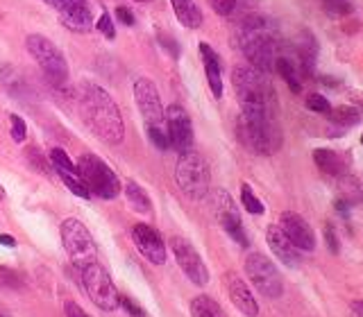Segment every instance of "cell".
<instances>
[{
  "instance_id": "1",
  "label": "cell",
  "mask_w": 363,
  "mask_h": 317,
  "mask_svg": "<svg viewBox=\"0 0 363 317\" xmlns=\"http://www.w3.org/2000/svg\"><path fill=\"white\" fill-rule=\"evenodd\" d=\"M77 102H79V116H82L84 125L100 141H105L109 145L123 143L125 125H123L121 109L105 88L94 82H84L79 86Z\"/></svg>"
},
{
  "instance_id": "2",
  "label": "cell",
  "mask_w": 363,
  "mask_h": 317,
  "mask_svg": "<svg viewBox=\"0 0 363 317\" xmlns=\"http://www.w3.org/2000/svg\"><path fill=\"white\" fill-rule=\"evenodd\" d=\"M236 43L252 68H257L261 73L275 71V62L281 43L275 23L270 18L261 14L245 16L236 28Z\"/></svg>"
},
{
  "instance_id": "3",
  "label": "cell",
  "mask_w": 363,
  "mask_h": 317,
  "mask_svg": "<svg viewBox=\"0 0 363 317\" xmlns=\"http://www.w3.org/2000/svg\"><path fill=\"white\" fill-rule=\"evenodd\" d=\"M232 84L243 116L277 118V93L270 86L266 73L257 71L250 64L236 66L232 73Z\"/></svg>"
},
{
  "instance_id": "4",
  "label": "cell",
  "mask_w": 363,
  "mask_h": 317,
  "mask_svg": "<svg viewBox=\"0 0 363 317\" xmlns=\"http://www.w3.org/2000/svg\"><path fill=\"white\" fill-rule=\"evenodd\" d=\"M236 136L252 154L272 156L281 147V129L277 118L270 116H238Z\"/></svg>"
},
{
  "instance_id": "5",
  "label": "cell",
  "mask_w": 363,
  "mask_h": 317,
  "mask_svg": "<svg viewBox=\"0 0 363 317\" xmlns=\"http://www.w3.org/2000/svg\"><path fill=\"white\" fill-rule=\"evenodd\" d=\"M175 184L191 200L207 197L211 188V170L207 158L196 150L182 152L175 166Z\"/></svg>"
},
{
  "instance_id": "6",
  "label": "cell",
  "mask_w": 363,
  "mask_h": 317,
  "mask_svg": "<svg viewBox=\"0 0 363 317\" xmlns=\"http://www.w3.org/2000/svg\"><path fill=\"white\" fill-rule=\"evenodd\" d=\"M26 48L32 59L37 62V66L41 68L43 77L48 79L52 86L62 88L68 84V62L64 52L57 48L48 37H43V34H28Z\"/></svg>"
},
{
  "instance_id": "7",
  "label": "cell",
  "mask_w": 363,
  "mask_h": 317,
  "mask_svg": "<svg viewBox=\"0 0 363 317\" xmlns=\"http://www.w3.org/2000/svg\"><path fill=\"white\" fill-rule=\"evenodd\" d=\"M77 173L86 184L91 197L100 200H113L121 195V179L113 170L102 161L98 154H82L77 158Z\"/></svg>"
},
{
  "instance_id": "8",
  "label": "cell",
  "mask_w": 363,
  "mask_h": 317,
  "mask_svg": "<svg viewBox=\"0 0 363 317\" xmlns=\"http://www.w3.org/2000/svg\"><path fill=\"white\" fill-rule=\"evenodd\" d=\"M79 281L82 288L89 294V299L94 301L100 311H116L121 306V294L113 286V281L109 277V272L102 267L98 260H89V263L77 267Z\"/></svg>"
},
{
  "instance_id": "9",
  "label": "cell",
  "mask_w": 363,
  "mask_h": 317,
  "mask_svg": "<svg viewBox=\"0 0 363 317\" xmlns=\"http://www.w3.org/2000/svg\"><path fill=\"white\" fill-rule=\"evenodd\" d=\"M245 275L250 279V283L264 294L268 299H279L284 294V279L279 275L277 265L272 260L261 254V252H250L245 256Z\"/></svg>"
},
{
  "instance_id": "10",
  "label": "cell",
  "mask_w": 363,
  "mask_h": 317,
  "mask_svg": "<svg viewBox=\"0 0 363 317\" xmlns=\"http://www.w3.org/2000/svg\"><path fill=\"white\" fill-rule=\"evenodd\" d=\"M60 234H62V243H64L66 254H68V258H71L75 270L96 258L98 245H96L94 236H91L89 226L84 222H79L77 218H68L62 222Z\"/></svg>"
},
{
  "instance_id": "11",
  "label": "cell",
  "mask_w": 363,
  "mask_h": 317,
  "mask_svg": "<svg viewBox=\"0 0 363 317\" xmlns=\"http://www.w3.org/2000/svg\"><path fill=\"white\" fill-rule=\"evenodd\" d=\"M168 247H170V252H173L179 270L184 272L186 279L193 283V286H200V288L207 286L209 270H207V265H204L202 256L198 254V249L193 247V243L186 241V238H182V236H173L168 241Z\"/></svg>"
},
{
  "instance_id": "12",
  "label": "cell",
  "mask_w": 363,
  "mask_h": 317,
  "mask_svg": "<svg viewBox=\"0 0 363 317\" xmlns=\"http://www.w3.org/2000/svg\"><path fill=\"white\" fill-rule=\"evenodd\" d=\"M134 100L139 105V111L143 116L145 129H155V127H166V118H164V105H162V96L155 86L152 79L139 77L134 82Z\"/></svg>"
},
{
  "instance_id": "13",
  "label": "cell",
  "mask_w": 363,
  "mask_h": 317,
  "mask_svg": "<svg viewBox=\"0 0 363 317\" xmlns=\"http://www.w3.org/2000/svg\"><path fill=\"white\" fill-rule=\"evenodd\" d=\"M213 211H216V218L223 224V229L227 231V236L232 238L236 245L241 247H250L247 241V234H245V226L241 220V213L236 209V202L232 200V195L227 190H216L213 195Z\"/></svg>"
},
{
  "instance_id": "14",
  "label": "cell",
  "mask_w": 363,
  "mask_h": 317,
  "mask_svg": "<svg viewBox=\"0 0 363 317\" xmlns=\"http://www.w3.org/2000/svg\"><path fill=\"white\" fill-rule=\"evenodd\" d=\"M43 3H48L57 11L62 25L75 34L91 32V28L96 25L86 0H43Z\"/></svg>"
},
{
  "instance_id": "15",
  "label": "cell",
  "mask_w": 363,
  "mask_h": 317,
  "mask_svg": "<svg viewBox=\"0 0 363 317\" xmlns=\"http://www.w3.org/2000/svg\"><path fill=\"white\" fill-rule=\"evenodd\" d=\"M164 118H166V132H168V141L170 147L182 152L193 150V141H196V134H193V125L186 109L182 105H168L164 109Z\"/></svg>"
},
{
  "instance_id": "16",
  "label": "cell",
  "mask_w": 363,
  "mask_h": 317,
  "mask_svg": "<svg viewBox=\"0 0 363 317\" xmlns=\"http://www.w3.org/2000/svg\"><path fill=\"white\" fill-rule=\"evenodd\" d=\"M132 241H134L136 249L141 252V256L150 260V263H155V265L166 263V254H168L166 243H164V238L159 236V231L152 229L150 224L136 222L132 226Z\"/></svg>"
},
{
  "instance_id": "17",
  "label": "cell",
  "mask_w": 363,
  "mask_h": 317,
  "mask_svg": "<svg viewBox=\"0 0 363 317\" xmlns=\"http://www.w3.org/2000/svg\"><path fill=\"white\" fill-rule=\"evenodd\" d=\"M279 229L300 252H313L315 249V234L311 229V224L306 222L302 215L293 211H284L279 215Z\"/></svg>"
},
{
  "instance_id": "18",
  "label": "cell",
  "mask_w": 363,
  "mask_h": 317,
  "mask_svg": "<svg viewBox=\"0 0 363 317\" xmlns=\"http://www.w3.org/2000/svg\"><path fill=\"white\" fill-rule=\"evenodd\" d=\"M223 283H225V290L230 294L232 304L238 311H241L245 317H259V304L255 299L252 290H250V286L241 279V275H236V272H225Z\"/></svg>"
},
{
  "instance_id": "19",
  "label": "cell",
  "mask_w": 363,
  "mask_h": 317,
  "mask_svg": "<svg viewBox=\"0 0 363 317\" xmlns=\"http://www.w3.org/2000/svg\"><path fill=\"white\" fill-rule=\"evenodd\" d=\"M266 243L272 249V254L277 256L279 263H284L286 267H298L302 263V252L284 236L279 224H270L266 229Z\"/></svg>"
},
{
  "instance_id": "20",
  "label": "cell",
  "mask_w": 363,
  "mask_h": 317,
  "mask_svg": "<svg viewBox=\"0 0 363 317\" xmlns=\"http://www.w3.org/2000/svg\"><path fill=\"white\" fill-rule=\"evenodd\" d=\"M291 50H293L295 59H298V64H300L302 77H311L313 71H315V62H318V41H315L313 34L302 30L300 37L295 39Z\"/></svg>"
},
{
  "instance_id": "21",
  "label": "cell",
  "mask_w": 363,
  "mask_h": 317,
  "mask_svg": "<svg viewBox=\"0 0 363 317\" xmlns=\"http://www.w3.org/2000/svg\"><path fill=\"white\" fill-rule=\"evenodd\" d=\"M311 156H313V163L318 166V170H320L325 177L338 179L340 175L350 173L347 158L340 152L332 150V147H315Z\"/></svg>"
},
{
  "instance_id": "22",
  "label": "cell",
  "mask_w": 363,
  "mask_h": 317,
  "mask_svg": "<svg viewBox=\"0 0 363 317\" xmlns=\"http://www.w3.org/2000/svg\"><path fill=\"white\" fill-rule=\"evenodd\" d=\"M200 57L204 64V73H207V82L216 100L223 98V62L218 52H216L209 43H200Z\"/></svg>"
},
{
  "instance_id": "23",
  "label": "cell",
  "mask_w": 363,
  "mask_h": 317,
  "mask_svg": "<svg viewBox=\"0 0 363 317\" xmlns=\"http://www.w3.org/2000/svg\"><path fill=\"white\" fill-rule=\"evenodd\" d=\"M170 5H173L177 21L186 30H198L202 25V11L196 5V0H170Z\"/></svg>"
},
{
  "instance_id": "24",
  "label": "cell",
  "mask_w": 363,
  "mask_h": 317,
  "mask_svg": "<svg viewBox=\"0 0 363 317\" xmlns=\"http://www.w3.org/2000/svg\"><path fill=\"white\" fill-rule=\"evenodd\" d=\"M336 190H338V200L347 202L350 207L363 202V184L352 173H345L336 179Z\"/></svg>"
},
{
  "instance_id": "25",
  "label": "cell",
  "mask_w": 363,
  "mask_h": 317,
  "mask_svg": "<svg viewBox=\"0 0 363 317\" xmlns=\"http://www.w3.org/2000/svg\"><path fill=\"white\" fill-rule=\"evenodd\" d=\"M191 317H227L220 304L209 294H198L191 299Z\"/></svg>"
},
{
  "instance_id": "26",
  "label": "cell",
  "mask_w": 363,
  "mask_h": 317,
  "mask_svg": "<svg viewBox=\"0 0 363 317\" xmlns=\"http://www.w3.org/2000/svg\"><path fill=\"white\" fill-rule=\"evenodd\" d=\"M327 120L336 125V127H354V125L361 120V111L354 105H343V107L329 109Z\"/></svg>"
},
{
  "instance_id": "27",
  "label": "cell",
  "mask_w": 363,
  "mask_h": 317,
  "mask_svg": "<svg viewBox=\"0 0 363 317\" xmlns=\"http://www.w3.org/2000/svg\"><path fill=\"white\" fill-rule=\"evenodd\" d=\"M125 197H128V202L132 204L134 211L139 213H152V202L150 197H147V192L136 184V181H128L125 184Z\"/></svg>"
},
{
  "instance_id": "28",
  "label": "cell",
  "mask_w": 363,
  "mask_h": 317,
  "mask_svg": "<svg viewBox=\"0 0 363 317\" xmlns=\"http://www.w3.org/2000/svg\"><path fill=\"white\" fill-rule=\"evenodd\" d=\"M50 163H52V170L57 175L77 173V163H73V158L68 156L66 150H62V147H52V150H50Z\"/></svg>"
},
{
  "instance_id": "29",
  "label": "cell",
  "mask_w": 363,
  "mask_h": 317,
  "mask_svg": "<svg viewBox=\"0 0 363 317\" xmlns=\"http://www.w3.org/2000/svg\"><path fill=\"white\" fill-rule=\"evenodd\" d=\"M23 286H26V279H23L21 272L0 265V290H21Z\"/></svg>"
},
{
  "instance_id": "30",
  "label": "cell",
  "mask_w": 363,
  "mask_h": 317,
  "mask_svg": "<svg viewBox=\"0 0 363 317\" xmlns=\"http://www.w3.org/2000/svg\"><path fill=\"white\" fill-rule=\"evenodd\" d=\"M241 204H243V209L247 213H252V215H264L266 213L264 202L255 195V190L250 188V184H241Z\"/></svg>"
},
{
  "instance_id": "31",
  "label": "cell",
  "mask_w": 363,
  "mask_h": 317,
  "mask_svg": "<svg viewBox=\"0 0 363 317\" xmlns=\"http://www.w3.org/2000/svg\"><path fill=\"white\" fill-rule=\"evenodd\" d=\"M320 3L329 18H345L352 14V9H354L350 0H320Z\"/></svg>"
},
{
  "instance_id": "32",
  "label": "cell",
  "mask_w": 363,
  "mask_h": 317,
  "mask_svg": "<svg viewBox=\"0 0 363 317\" xmlns=\"http://www.w3.org/2000/svg\"><path fill=\"white\" fill-rule=\"evenodd\" d=\"M28 163L30 166H34L39 170V173H45V175H50V168H52V163H50V158H45L37 147H32V150H28Z\"/></svg>"
},
{
  "instance_id": "33",
  "label": "cell",
  "mask_w": 363,
  "mask_h": 317,
  "mask_svg": "<svg viewBox=\"0 0 363 317\" xmlns=\"http://www.w3.org/2000/svg\"><path fill=\"white\" fill-rule=\"evenodd\" d=\"M9 127H11V139H14L16 143H23L28 136V125L26 120H23L21 116H16V113H11L9 116Z\"/></svg>"
},
{
  "instance_id": "34",
  "label": "cell",
  "mask_w": 363,
  "mask_h": 317,
  "mask_svg": "<svg viewBox=\"0 0 363 317\" xmlns=\"http://www.w3.org/2000/svg\"><path fill=\"white\" fill-rule=\"evenodd\" d=\"M306 109L311 111H318V113H327L329 109H332V105H329V100L320 93H309L306 96Z\"/></svg>"
},
{
  "instance_id": "35",
  "label": "cell",
  "mask_w": 363,
  "mask_h": 317,
  "mask_svg": "<svg viewBox=\"0 0 363 317\" xmlns=\"http://www.w3.org/2000/svg\"><path fill=\"white\" fill-rule=\"evenodd\" d=\"M96 30L105 34V37H107L109 41H111L113 37H116V28H113V21H111V16L107 14V11H102L100 18L96 21Z\"/></svg>"
},
{
  "instance_id": "36",
  "label": "cell",
  "mask_w": 363,
  "mask_h": 317,
  "mask_svg": "<svg viewBox=\"0 0 363 317\" xmlns=\"http://www.w3.org/2000/svg\"><path fill=\"white\" fill-rule=\"evenodd\" d=\"M325 243H327V249L332 254H338L340 252V241H338V236H336V229H334V224L332 222H327L325 224Z\"/></svg>"
},
{
  "instance_id": "37",
  "label": "cell",
  "mask_w": 363,
  "mask_h": 317,
  "mask_svg": "<svg viewBox=\"0 0 363 317\" xmlns=\"http://www.w3.org/2000/svg\"><path fill=\"white\" fill-rule=\"evenodd\" d=\"M209 5H211V9L216 11V14L230 16L234 11V7H236V0H209Z\"/></svg>"
},
{
  "instance_id": "38",
  "label": "cell",
  "mask_w": 363,
  "mask_h": 317,
  "mask_svg": "<svg viewBox=\"0 0 363 317\" xmlns=\"http://www.w3.org/2000/svg\"><path fill=\"white\" fill-rule=\"evenodd\" d=\"M121 306L125 311H128V315H132V317H145V311L141 309L139 304H136L134 299H130V297H123L121 294Z\"/></svg>"
},
{
  "instance_id": "39",
  "label": "cell",
  "mask_w": 363,
  "mask_h": 317,
  "mask_svg": "<svg viewBox=\"0 0 363 317\" xmlns=\"http://www.w3.org/2000/svg\"><path fill=\"white\" fill-rule=\"evenodd\" d=\"M159 41H162L164 48H166V50H168V52L173 54L175 59H177V57H179V45L175 43V39H173V37H166L164 32H159Z\"/></svg>"
},
{
  "instance_id": "40",
  "label": "cell",
  "mask_w": 363,
  "mask_h": 317,
  "mask_svg": "<svg viewBox=\"0 0 363 317\" xmlns=\"http://www.w3.org/2000/svg\"><path fill=\"white\" fill-rule=\"evenodd\" d=\"M64 313H66V317H89V315L84 313L82 306H77L75 301H66V304H64Z\"/></svg>"
},
{
  "instance_id": "41",
  "label": "cell",
  "mask_w": 363,
  "mask_h": 317,
  "mask_svg": "<svg viewBox=\"0 0 363 317\" xmlns=\"http://www.w3.org/2000/svg\"><path fill=\"white\" fill-rule=\"evenodd\" d=\"M116 16H118V21L123 23V25H134V14L128 9V7H116Z\"/></svg>"
},
{
  "instance_id": "42",
  "label": "cell",
  "mask_w": 363,
  "mask_h": 317,
  "mask_svg": "<svg viewBox=\"0 0 363 317\" xmlns=\"http://www.w3.org/2000/svg\"><path fill=\"white\" fill-rule=\"evenodd\" d=\"M0 245L5 247H16V238L9 236V234H0Z\"/></svg>"
},
{
  "instance_id": "43",
  "label": "cell",
  "mask_w": 363,
  "mask_h": 317,
  "mask_svg": "<svg viewBox=\"0 0 363 317\" xmlns=\"http://www.w3.org/2000/svg\"><path fill=\"white\" fill-rule=\"evenodd\" d=\"M350 309H352V313H354L357 317H363V301L361 299H354L350 304Z\"/></svg>"
},
{
  "instance_id": "44",
  "label": "cell",
  "mask_w": 363,
  "mask_h": 317,
  "mask_svg": "<svg viewBox=\"0 0 363 317\" xmlns=\"http://www.w3.org/2000/svg\"><path fill=\"white\" fill-rule=\"evenodd\" d=\"M5 195H7V192H5V188H3V184H0V200H5Z\"/></svg>"
},
{
  "instance_id": "45",
  "label": "cell",
  "mask_w": 363,
  "mask_h": 317,
  "mask_svg": "<svg viewBox=\"0 0 363 317\" xmlns=\"http://www.w3.org/2000/svg\"><path fill=\"white\" fill-rule=\"evenodd\" d=\"M134 3H150V0H134Z\"/></svg>"
},
{
  "instance_id": "46",
  "label": "cell",
  "mask_w": 363,
  "mask_h": 317,
  "mask_svg": "<svg viewBox=\"0 0 363 317\" xmlns=\"http://www.w3.org/2000/svg\"><path fill=\"white\" fill-rule=\"evenodd\" d=\"M0 317H7V315H5V313H3V311H0Z\"/></svg>"
},
{
  "instance_id": "47",
  "label": "cell",
  "mask_w": 363,
  "mask_h": 317,
  "mask_svg": "<svg viewBox=\"0 0 363 317\" xmlns=\"http://www.w3.org/2000/svg\"><path fill=\"white\" fill-rule=\"evenodd\" d=\"M361 143H363V134H361Z\"/></svg>"
}]
</instances>
